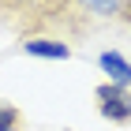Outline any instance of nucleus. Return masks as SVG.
I'll use <instances>...</instances> for the list:
<instances>
[{"mask_svg": "<svg viewBox=\"0 0 131 131\" xmlns=\"http://www.w3.org/2000/svg\"><path fill=\"white\" fill-rule=\"evenodd\" d=\"M0 19L23 41L30 38H60L75 41L90 30V15L79 0H0Z\"/></svg>", "mask_w": 131, "mask_h": 131, "instance_id": "nucleus-1", "label": "nucleus"}, {"mask_svg": "<svg viewBox=\"0 0 131 131\" xmlns=\"http://www.w3.org/2000/svg\"><path fill=\"white\" fill-rule=\"evenodd\" d=\"M94 97H97V112L109 124H131V90H124L116 82H101Z\"/></svg>", "mask_w": 131, "mask_h": 131, "instance_id": "nucleus-2", "label": "nucleus"}, {"mask_svg": "<svg viewBox=\"0 0 131 131\" xmlns=\"http://www.w3.org/2000/svg\"><path fill=\"white\" fill-rule=\"evenodd\" d=\"M23 52L38 56V60H71V45L60 38H30L23 41Z\"/></svg>", "mask_w": 131, "mask_h": 131, "instance_id": "nucleus-3", "label": "nucleus"}, {"mask_svg": "<svg viewBox=\"0 0 131 131\" xmlns=\"http://www.w3.org/2000/svg\"><path fill=\"white\" fill-rule=\"evenodd\" d=\"M97 64H101V71L109 75V82L131 90V60H127V56H120L116 49H109V52H101V56H97Z\"/></svg>", "mask_w": 131, "mask_h": 131, "instance_id": "nucleus-4", "label": "nucleus"}, {"mask_svg": "<svg viewBox=\"0 0 131 131\" xmlns=\"http://www.w3.org/2000/svg\"><path fill=\"white\" fill-rule=\"evenodd\" d=\"M86 15H120V0H79Z\"/></svg>", "mask_w": 131, "mask_h": 131, "instance_id": "nucleus-5", "label": "nucleus"}, {"mask_svg": "<svg viewBox=\"0 0 131 131\" xmlns=\"http://www.w3.org/2000/svg\"><path fill=\"white\" fill-rule=\"evenodd\" d=\"M0 131H19V109L0 101Z\"/></svg>", "mask_w": 131, "mask_h": 131, "instance_id": "nucleus-6", "label": "nucleus"}, {"mask_svg": "<svg viewBox=\"0 0 131 131\" xmlns=\"http://www.w3.org/2000/svg\"><path fill=\"white\" fill-rule=\"evenodd\" d=\"M120 15H124V19L131 23V0H120Z\"/></svg>", "mask_w": 131, "mask_h": 131, "instance_id": "nucleus-7", "label": "nucleus"}]
</instances>
